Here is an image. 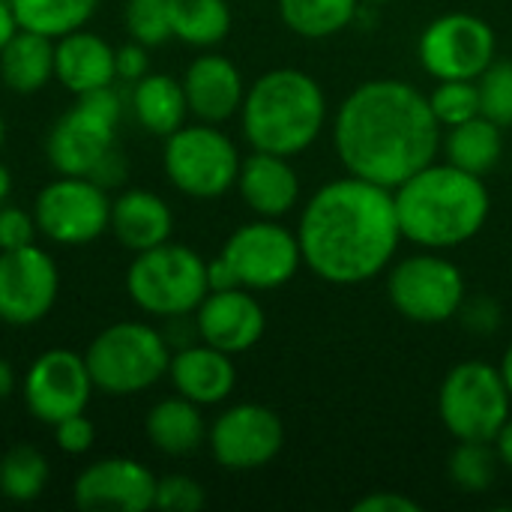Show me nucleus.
Returning <instances> with one entry per match:
<instances>
[{
    "instance_id": "obj_34",
    "label": "nucleus",
    "mask_w": 512,
    "mask_h": 512,
    "mask_svg": "<svg viewBox=\"0 0 512 512\" xmlns=\"http://www.w3.org/2000/svg\"><path fill=\"white\" fill-rule=\"evenodd\" d=\"M480 114L498 123L501 129L512 126V60H492V66L477 78Z\"/></svg>"
},
{
    "instance_id": "obj_2",
    "label": "nucleus",
    "mask_w": 512,
    "mask_h": 512,
    "mask_svg": "<svg viewBox=\"0 0 512 512\" xmlns=\"http://www.w3.org/2000/svg\"><path fill=\"white\" fill-rule=\"evenodd\" d=\"M297 240L303 267L327 285L357 288L378 279L402 246L393 189L354 174L324 183L300 210Z\"/></svg>"
},
{
    "instance_id": "obj_14",
    "label": "nucleus",
    "mask_w": 512,
    "mask_h": 512,
    "mask_svg": "<svg viewBox=\"0 0 512 512\" xmlns=\"http://www.w3.org/2000/svg\"><path fill=\"white\" fill-rule=\"evenodd\" d=\"M207 444L225 471L246 474L267 468L285 447L282 417L261 402H240L225 408L207 429Z\"/></svg>"
},
{
    "instance_id": "obj_11",
    "label": "nucleus",
    "mask_w": 512,
    "mask_h": 512,
    "mask_svg": "<svg viewBox=\"0 0 512 512\" xmlns=\"http://www.w3.org/2000/svg\"><path fill=\"white\" fill-rule=\"evenodd\" d=\"M495 57V30L474 12H444L417 39V60L435 81H477Z\"/></svg>"
},
{
    "instance_id": "obj_46",
    "label": "nucleus",
    "mask_w": 512,
    "mask_h": 512,
    "mask_svg": "<svg viewBox=\"0 0 512 512\" xmlns=\"http://www.w3.org/2000/svg\"><path fill=\"white\" fill-rule=\"evenodd\" d=\"M15 393V369L9 360L0 357V402H6Z\"/></svg>"
},
{
    "instance_id": "obj_43",
    "label": "nucleus",
    "mask_w": 512,
    "mask_h": 512,
    "mask_svg": "<svg viewBox=\"0 0 512 512\" xmlns=\"http://www.w3.org/2000/svg\"><path fill=\"white\" fill-rule=\"evenodd\" d=\"M207 285H210V291H228V288H240L234 267H231V264H228L222 255H216L213 261H207Z\"/></svg>"
},
{
    "instance_id": "obj_38",
    "label": "nucleus",
    "mask_w": 512,
    "mask_h": 512,
    "mask_svg": "<svg viewBox=\"0 0 512 512\" xmlns=\"http://www.w3.org/2000/svg\"><path fill=\"white\" fill-rule=\"evenodd\" d=\"M54 429V444L60 453H69V456H84L93 441H96V426L93 420L81 411V414H72L60 423L51 426Z\"/></svg>"
},
{
    "instance_id": "obj_20",
    "label": "nucleus",
    "mask_w": 512,
    "mask_h": 512,
    "mask_svg": "<svg viewBox=\"0 0 512 512\" xmlns=\"http://www.w3.org/2000/svg\"><path fill=\"white\" fill-rule=\"evenodd\" d=\"M168 378L183 399H189L201 408L222 405L237 387L234 357L201 342V339L189 342L171 354Z\"/></svg>"
},
{
    "instance_id": "obj_17",
    "label": "nucleus",
    "mask_w": 512,
    "mask_h": 512,
    "mask_svg": "<svg viewBox=\"0 0 512 512\" xmlns=\"http://www.w3.org/2000/svg\"><path fill=\"white\" fill-rule=\"evenodd\" d=\"M156 480L159 477H153L141 462L111 456L78 474L72 501L84 512H147L156 501Z\"/></svg>"
},
{
    "instance_id": "obj_28",
    "label": "nucleus",
    "mask_w": 512,
    "mask_h": 512,
    "mask_svg": "<svg viewBox=\"0 0 512 512\" xmlns=\"http://www.w3.org/2000/svg\"><path fill=\"white\" fill-rule=\"evenodd\" d=\"M174 39L192 48H213L231 33L234 15L228 0H165Z\"/></svg>"
},
{
    "instance_id": "obj_1",
    "label": "nucleus",
    "mask_w": 512,
    "mask_h": 512,
    "mask_svg": "<svg viewBox=\"0 0 512 512\" xmlns=\"http://www.w3.org/2000/svg\"><path fill=\"white\" fill-rule=\"evenodd\" d=\"M441 132L429 96L402 78L357 84L333 114V150L345 174L384 189L402 186L435 162Z\"/></svg>"
},
{
    "instance_id": "obj_26",
    "label": "nucleus",
    "mask_w": 512,
    "mask_h": 512,
    "mask_svg": "<svg viewBox=\"0 0 512 512\" xmlns=\"http://www.w3.org/2000/svg\"><path fill=\"white\" fill-rule=\"evenodd\" d=\"M54 78V39L21 30L0 51V81L12 93H36Z\"/></svg>"
},
{
    "instance_id": "obj_12",
    "label": "nucleus",
    "mask_w": 512,
    "mask_h": 512,
    "mask_svg": "<svg viewBox=\"0 0 512 512\" xmlns=\"http://www.w3.org/2000/svg\"><path fill=\"white\" fill-rule=\"evenodd\" d=\"M219 255L234 267L240 288L249 291H276L288 285L303 267L297 231H291L279 219L261 216L240 225L225 240Z\"/></svg>"
},
{
    "instance_id": "obj_18",
    "label": "nucleus",
    "mask_w": 512,
    "mask_h": 512,
    "mask_svg": "<svg viewBox=\"0 0 512 512\" xmlns=\"http://www.w3.org/2000/svg\"><path fill=\"white\" fill-rule=\"evenodd\" d=\"M195 330L201 342L237 357L264 339L267 315L249 288L210 291L195 309Z\"/></svg>"
},
{
    "instance_id": "obj_7",
    "label": "nucleus",
    "mask_w": 512,
    "mask_h": 512,
    "mask_svg": "<svg viewBox=\"0 0 512 512\" xmlns=\"http://www.w3.org/2000/svg\"><path fill=\"white\" fill-rule=\"evenodd\" d=\"M512 414V396L498 366L486 360L456 363L438 390V417L450 438L492 444Z\"/></svg>"
},
{
    "instance_id": "obj_32",
    "label": "nucleus",
    "mask_w": 512,
    "mask_h": 512,
    "mask_svg": "<svg viewBox=\"0 0 512 512\" xmlns=\"http://www.w3.org/2000/svg\"><path fill=\"white\" fill-rule=\"evenodd\" d=\"M498 468H501V459L495 453V444H480V441H456V450L450 453V462H447L450 483L468 495L486 492L495 483Z\"/></svg>"
},
{
    "instance_id": "obj_36",
    "label": "nucleus",
    "mask_w": 512,
    "mask_h": 512,
    "mask_svg": "<svg viewBox=\"0 0 512 512\" xmlns=\"http://www.w3.org/2000/svg\"><path fill=\"white\" fill-rule=\"evenodd\" d=\"M207 504V492L198 480L186 474H168L156 480V501L153 510L165 512H198Z\"/></svg>"
},
{
    "instance_id": "obj_24",
    "label": "nucleus",
    "mask_w": 512,
    "mask_h": 512,
    "mask_svg": "<svg viewBox=\"0 0 512 512\" xmlns=\"http://www.w3.org/2000/svg\"><path fill=\"white\" fill-rule=\"evenodd\" d=\"M147 441L165 456H189L207 441V423L201 405L177 396L159 399L144 420Z\"/></svg>"
},
{
    "instance_id": "obj_21",
    "label": "nucleus",
    "mask_w": 512,
    "mask_h": 512,
    "mask_svg": "<svg viewBox=\"0 0 512 512\" xmlns=\"http://www.w3.org/2000/svg\"><path fill=\"white\" fill-rule=\"evenodd\" d=\"M237 192L243 204L261 219H282L300 201V177L288 156L252 150L240 162Z\"/></svg>"
},
{
    "instance_id": "obj_5",
    "label": "nucleus",
    "mask_w": 512,
    "mask_h": 512,
    "mask_svg": "<svg viewBox=\"0 0 512 512\" xmlns=\"http://www.w3.org/2000/svg\"><path fill=\"white\" fill-rule=\"evenodd\" d=\"M84 363L99 393L135 396L168 378L171 345L153 324L117 321L87 345Z\"/></svg>"
},
{
    "instance_id": "obj_40",
    "label": "nucleus",
    "mask_w": 512,
    "mask_h": 512,
    "mask_svg": "<svg viewBox=\"0 0 512 512\" xmlns=\"http://www.w3.org/2000/svg\"><path fill=\"white\" fill-rule=\"evenodd\" d=\"M150 72V60H147V48L141 42H129L123 48H117V78L126 84L141 81Z\"/></svg>"
},
{
    "instance_id": "obj_41",
    "label": "nucleus",
    "mask_w": 512,
    "mask_h": 512,
    "mask_svg": "<svg viewBox=\"0 0 512 512\" xmlns=\"http://www.w3.org/2000/svg\"><path fill=\"white\" fill-rule=\"evenodd\" d=\"M354 512H420V504L399 492H372L354 504Z\"/></svg>"
},
{
    "instance_id": "obj_4",
    "label": "nucleus",
    "mask_w": 512,
    "mask_h": 512,
    "mask_svg": "<svg viewBox=\"0 0 512 512\" xmlns=\"http://www.w3.org/2000/svg\"><path fill=\"white\" fill-rule=\"evenodd\" d=\"M240 126L252 150L294 159L321 138L327 126V93L303 69H270L246 87Z\"/></svg>"
},
{
    "instance_id": "obj_10",
    "label": "nucleus",
    "mask_w": 512,
    "mask_h": 512,
    "mask_svg": "<svg viewBox=\"0 0 512 512\" xmlns=\"http://www.w3.org/2000/svg\"><path fill=\"white\" fill-rule=\"evenodd\" d=\"M123 102L114 87L75 96V105L57 117L45 138L48 162L57 174L90 177L99 159L117 147Z\"/></svg>"
},
{
    "instance_id": "obj_45",
    "label": "nucleus",
    "mask_w": 512,
    "mask_h": 512,
    "mask_svg": "<svg viewBox=\"0 0 512 512\" xmlns=\"http://www.w3.org/2000/svg\"><path fill=\"white\" fill-rule=\"evenodd\" d=\"M18 33V21H15V12L9 6V0H0V51L3 45Z\"/></svg>"
},
{
    "instance_id": "obj_33",
    "label": "nucleus",
    "mask_w": 512,
    "mask_h": 512,
    "mask_svg": "<svg viewBox=\"0 0 512 512\" xmlns=\"http://www.w3.org/2000/svg\"><path fill=\"white\" fill-rule=\"evenodd\" d=\"M429 96L432 114L441 123V129L459 126L480 114V90L477 81H438Z\"/></svg>"
},
{
    "instance_id": "obj_27",
    "label": "nucleus",
    "mask_w": 512,
    "mask_h": 512,
    "mask_svg": "<svg viewBox=\"0 0 512 512\" xmlns=\"http://www.w3.org/2000/svg\"><path fill=\"white\" fill-rule=\"evenodd\" d=\"M441 147L444 159L456 168H465L477 177H489L504 156V129L489 117L477 114L459 126L444 129Z\"/></svg>"
},
{
    "instance_id": "obj_6",
    "label": "nucleus",
    "mask_w": 512,
    "mask_h": 512,
    "mask_svg": "<svg viewBox=\"0 0 512 512\" xmlns=\"http://www.w3.org/2000/svg\"><path fill=\"white\" fill-rule=\"evenodd\" d=\"M129 300L153 318L195 315L201 300L210 294L207 261L183 243H159L153 249L135 252L126 270Z\"/></svg>"
},
{
    "instance_id": "obj_37",
    "label": "nucleus",
    "mask_w": 512,
    "mask_h": 512,
    "mask_svg": "<svg viewBox=\"0 0 512 512\" xmlns=\"http://www.w3.org/2000/svg\"><path fill=\"white\" fill-rule=\"evenodd\" d=\"M456 318L462 321V327L468 333H474V336H492V333L501 330L504 312H501V306H498L495 297L480 294V297H465V303H462V309H459Z\"/></svg>"
},
{
    "instance_id": "obj_31",
    "label": "nucleus",
    "mask_w": 512,
    "mask_h": 512,
    "mask_svg": "<svg viewBox=\"0 0 512 512\" xmlns=\"http://www.w3.org/2000/svg\"><path fill=\"white\" fill-rule=\"evenodd\" d=\"M48 486V459L30 444H15L0 459V495L15 504L36 501Z\"/></svg>"
},
{
    "instance_id": "obj_35",
    "label": "nucleus",
    "mask_w": 512,
    "mask_h": 512,
    "mask_svg": "<svg viewBox=\"0 0 512 512\" xmlns=\"http://www.w3.org/2000/svg\"><path fill=\"white\" fill-rule=\"evenodd\" d=\"M126 30L132 36V42H141L144 48H159L168 39H174L165 0H129L126 3Z\"/></svg>"
},
{
    "instance_id": "obj_44",
    "label": "nucleus",
    "mask_w": 512,
    "mask_h": 512,
    "mask_svg": "<svg viewBox=\"0 0 512 512\" xmlns=\"http://www.w3.org/2000/svg\"><path fill=\"white\" fill-rule=\"evenodd\" d=\"M495 453H498V459H501V465L512 471V414L507 417V423L501 426V432L495 435Z\"/></svg>"
},
{
    "instance_id": "obj_22",
    "label": "nucleus",
    "mask_w": 512,
    "mask_h": 512,
    "mask_svg": "<svg viewBox=\"0 0 512 512\" xmlns=\"http://www.w3.org/2000/svg\"><path fill=\"white\" fill-rule=\"evenodd\" d=\"M54 78L75 96L114 87L117 81V48L87 27L54 39Z\"/></svg>"
},
{
    "instance_id": "obj_15",
    "label": "nucleus",
    "mask_w": 512,
    "mask_h": 512,
    "mask_svg": "<svg viewBox=\"0 0 512 512\" xmlns=\"http://www.w3.org/2000/svg\"><path fill=\"white\" fill-rule=\"evenodd\" d=\"M93 378L87 372L84 354L51 348L39 354L21 384L24 405L33 420L54 426L72 414L87 411V402L93 396Z\"/></svg>"
},
{
    "instance_id": "obj_19",
    "label": "nucleus",
    "mask_w": 512,
    "mask_h": 512,
    "mask_svg": "<svg viewBox=\"0 0 512 512\" xmlns=\"http://www.w3.org/2000/svg\"><path fill=\"white\" fill-rule=\"evenodd\" d=\"M183 90L189 102V114L198 117L201 123H216L222 126L225 120L237 117L243 108L246 96V81L243 72L237 69L234 60L216 51H204L195 57L186 72H183Z\"/></svg>"
},
{
    "instance_id": "obj_49",
    "label": "nucleus",
    "mask_w": 512,
    "mask_h": 512,
    "mask_svg": "<svg viewBox=\"0 0 512 512\" xmlns=\"http://www.w3.org/2000/svg\"><path fill=\"white\" fill-rule=\"evenodd\" d=\"M363 3H372V6H381V3H393V0H363Z\"/></svg>"
},
{
    "instance_id": "obj_47",
    "label": "nucleus",
    "mask_w": 512,
    "mask_h": 512,
    "mask_svg": "<svg viewBox=\"0 0 512 512\" xmlns=\"http://www.w3.org/2000/svg\"><path fill=\"white\" fill-rule=\"evenodd\" d=\"M498 369H501V375H504V381H507V390H510V396H512V342H510V348L504 351V357H501Z\"/></svg>"
},
{
    "instance_id": "obj_29",
    "label": "nucleus",
    "mask_w": 512,
    "mask_h": 512,
    "mask_svg": "<svg viewBox=\"0 0 512 512\" xmlns=\"http://www.w3.org/2000/svg\"><path fill=\"white\" fill-rule=\"evenodd\" d=\"M363 0H279L282 24L303 39H330L354 24Z\"/></svg>"
},
{
    "instance_id": "obj_50",
    "label": "nucleus",
    "mask_w": 512,
    "mask_h": 512,
    "mask_svg": "<svg viewBox=\"0 0 512 512\" xmlns=\"http://www.w3.org/2000/svg\"><path fill=\"white\" fill-rule=\"evenodd\" d=\"M3 135H6V129H3V114H0V147H3Z\"/></svg>"
},
{
    "instance_id": "obj_23",
    "label": "nucleus",
    "mask_w": 512,
    "mask_h": 512,
    "mask_svg": "<svg viewBox=\"0 0 512 512\" xmlns=\"http://www.w3.org/2000/svg\"><path fill=\"white\" fill-rule=\"evenodd\" d=\"M108 231L129 252H144V249H153V246L171 240L174 213L162 195H156L150 189H126L117 198H111Z\"/></svg>"
},
{
    "instance_id": "obj_9",
    "label": "nucleus",
    "mask_w": 512,
    "mask_h": 512,
    "mask_svg": "<svg viewBox=\"0 0 512 512\" xmlns=\"http://www.w3.org/2000/svg\"><path fill=\"white\" fill-rule=\"evenodd\" d=\"M387 297L405 321L435 327L459 315L468 285L456 261H450L444 252L423 249L390 264Z\"/></svg>"
},
{
    "instance_id": "obj_8",
    "label": "nucleus",
    "mask_w": 512,
    "mask_h": 512,
    "mask_svg": "<svg viewBox=\"0 0 512 512\" xmlns=\"http://www.w3.org/2000/svg\"><path fill=\"white\" fill-rule=\"evenodd\" d=\"M240 150L216 123H183L165 138L162 168L171 186L189 198L213 201L237 186Z\"/></svg>"
},
{
    "instance_id": "obj_3",
    "label": "nucleus",
    "mask_w": 512,
    "mask_h": 512,
    "mask_svg": "<svg viewBox=\"0 0 512 512\" xmlns=\"http://www.w3.org/2000/svg\"><path fill=\"white\" fill-rule=\"evenodd\" d=\"M402 240L417 249H459L471 243L489 222L492 195L486 177L453 162H429L393 189Z\"/></svg>"
},
{
    "instance_id": "obj_13",
    "label": "nucleus",
    "mask_w": 512,
    "mask_h": 512,
    "mask_svg": "<svg viewBox=\"0 0 512 512\" xmlns=\"http://www.w3.org/2000/svg\"><path fill=\"white\" fill-rule=\"evenodd\" d=\"M33 219L45 240L60 246H84L108 231V189L90 177L60 174L33 201Z\"/></svg>"
},
{
    "instance_id": "obj_42",
    "label": "nucleus",
    "mask_w": 512,
    "mask_h": 512,
    "mask_svg": "<svg viewBox=\"0 0 512 512\" xmlns=\"http://www.w3.org/2000/svg\"><path fill=\"white\" fill-rule=\"evenodd\" d=\"M90 180H96V183H99V186H105V189L120 186V183L126 180V159H123V153H120L117 147H114V150H108V153L99 159V165L93 168Z\"/></svg>"
},
{
    "instance_id": "obj_16",
    "label": "nucleus",
    "mask_w": 512,
    "mask_h": 512,
    "mask_svg": "<svg viewBox=\"0 0 512 512\" xmlns=\"http://www.w3.org/2000/svg\"><path fill=\"white\" fill-rule=\"evenodd\" d=\"M60 273L36 243L0 252V321L9 327L39 324L57 303Z\"/></svg>"
},
{
    "instance_id": "obj_48",
    "label": "nucleus",
    "mask_w": 512,
    "mask_h": 512,
    "mask_svg": "<svg viewBox=\"0 0 512 512\" xmlns=\"http://www.w3.org/2000/svg\"><path fill=\"white\" fill-rule=\"evenodd\" d=\"M9 192H12V174H9V168L0 162V207H3V201L9 198Z\"/></svg>"
},
{
    "instance_id": "obj_30",
    "label": "nucleus",
    "mask_w": 512,
    "mask_h": 512,
    "mask_svg": "<svg viewBox=\"0 0 512 512\" xmlns=\"http://www.w3.org/2000/svg\"><path fill=\"white\" fill-rule=\"evenodd\" d=\"M9 6L21 30L60 39L72 30L87 27V21L99 9V0H9Z\"/></svg>"
},
{
    "instance_id": "obj_25",
    "label": "nucleus",
    "mask_w": 512,
    "mask_h": 512,
    "mask_svg": "<svg viewBox=\"0 0 512 512\" xmlns=\"http://www.w3.org/2000/svg\"><path fill=\"white\" fill-rule=\"evenodd\" d=\"M129 105L141 129L156 138H168L189 117L183 81L165 72H147L141 81H135Z\"/></svg>"
},
{
    "instance_id": "obj_39",
    "label": "nucleus",
    "mask_w": 512,
    "mask_h": 512,
    "mask_svg": "<svg viewBox=\"0 0 512 512\" xmlns=\"http://www.w3.org/2000/svg\"><path fill=\"white\" fill-rule=\"evenodd\" d=\"M36 219L33 213L21 210V207H0V252L6 249H21L36 243Z\"/></svg>"
}]
</instances>
